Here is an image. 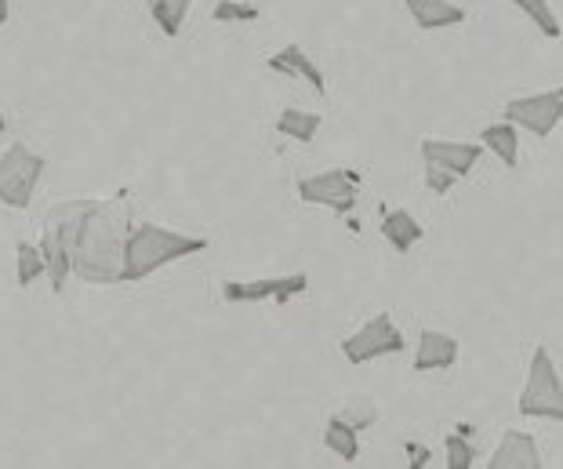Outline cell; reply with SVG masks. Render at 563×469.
<instances>
[{"label":"cell","mask_w":563,"mask_h":469,"mask_svg":"<svg viewBox=\"0 0 563 469\" xmlns=\"http://www.w3.org/2000/svg\"><path fill=\"white\" fill-rule=\"evenodd\" d=\"M208 251V240L189 237L183 230H167L157 222H142L135 230H128L124 237V255H121V284L146 281L150 273H157L164 266H172L178 259L200 255Z\"/></svg>","instance_id":"obj_2"},{"label":"cell","mask_w":563,"mask_h":469,"mask_svg":"<svg viewBox=\"0 0 563 469\" xmlns=\"http://www.w3.org/2000/svg\"><path fill=\"white\" fill-rule=\"evenodd\" d=\"M320 124H323V117L320 113H306V110H284L277 117V131L287 139H295V142H313Z\"/></svg>","instance_id":"obj_18"},{"label":"cell","mask_w":563,"mask_h":469,"mask_svg":"<svg viewBox=\"0 0 563 469\" xmlns=\"http://www.w3.org/2000/svg\"><path fill=\"white\" fill-rule=\"evenodd\" d=\"M309 287L306 273H291V276H266V281H225L222 284V298L233 306L244 303H287V298L302 295Z\"/></svg>","instance_id":"obj_9"},{"label":"cell","mask_w":563,"mask_h":469,"mask_svg":"<svg viewBox=\"0 0 563 469\" xmlns=\"http://www.w3.org/2000/svg\"><path fill=\"white\" fill-rule=\"evenodd\" d=\"M520 415H534V418H553L563 423V382L560 371L549 357L545 346H538L531 357V368H527V386L520 393Z\"/></svg>","instance_id":"obj_3"},{"label":"cell","mask_w":563,"mask_h":469,"mask_svg":"<svg viewBox=\"0 0 563 469\" xmlns=\"http://www.w3.org/2000/svg\"><path fill=\"white\" fill-rule=\"evenodd\" d=\"M527 19L534 22L538 30L545 33V37H553V41H560V33H563V26H560V19L553 15V8H549V0H512Z\"/></svg>","instance_id":"obj_21"},{"label":"cell","mask_w":563,"mask_h":469,"mask_svg":"<svg viewBox=\"0 0 563 469\" xmlns=\"http://www.w3.org/2000/svg\"><path fill=\"white\" fill-rule=\"evenodd\" d=\"M47 161L41 153H33L30 146H22V142H11L0 156V204H8V208H30L33 200V189H37L41 175H44Z\"/></svg>","instance_id":"obj_5"},{"label":"cell","mask_w":563,"mask_h":469,"mask_svg":"<svg viewBox=\"0 0 563 469\" xmlns=\"http://www.w3.org/2000/svg\"><path fill=\"white\" fill-rule=\"evenodd\" d=\"M339 418L345 426H353L356 433L367 429V426H375L378 423V404L371 401V396H350V401L342 404V412Z\"/></svg>","instance_id":"obj_20"},{"label":"cell","mask_w":563,"mask_h":469,"mask_svg":"<svg viewBox=\"0 0 563 469\" xmlns=\"http://www.w3.org/2000/svg\"><path fill=\"white\" fill-rule=\"evenodd\" d=\"M342 353L353 368H361L378 357L404 353V335L397 324H393L389 313H378V317H371L361 331H353L350 339L342 342Z\"/></svg>","instance_id":"obj_6"},{"label":"cell","mask_w":563,"mask_h":469,"mask_svg":"<svg viewBox=\"0 0 563 469\" xmlns=\"http://www.w3.org/2000/svg\"><path fill=\"white\" fill-rule=\"evenodd\" d=\"M8 15H11V4L8 0H0V26H8Z\"/></svg>","instance_id":"obj_27"},{"label":"cell","mask_w":563,"mask_h":469,"mask_svg":"<svg viewBox=\"0 0 563 469\" xmlns=\"http://www.w3.org/2000/svg\"><path fill=\"white\" fill-rule=\"evenodd\" d=\"M487 466L490 469H542V455H538V444L531 433L506 429V437H501Z\"/></svg>","instance_id":"obj_11"},{"label":"cell","mask_w":563,"mask_h":469,"mask_svg":"<svg viewBox=\"0 0 563 469\" xmlns=\"http://www.w3.org/2000/svg\"><path fill=\"white\" fill-rule=\"evenodd\" d=\"M407 455H411V466H426L429 462V448H422V444H407Z\"/></svg>","instance_id":"obj_26"},{"label":"cell","mask_w":563,"mask_h":469,"mask_svg":"<svg viewBox=\"0 0 563 469\" xmlns=\"http://www.w3.org/2000/svg\"><path fill=\"white\" fill-rule=\"evenodd\" d=\"M15 255H19V287H30V284L44 273V255H41V248H33L30 240H19Z\"/></svg>","instance_id":"obj_22"},{"label":"cell","mask_w":563,"mask_h":469,"mask_svg":"<svg viewBox=\"0 0 563 469\" xmlns=\"http://www.w3.org/2000/svg\"><path fill=\"white\" fill-rule=\"evenodd\" d=\"M273 74H284V77H302L309 88H313L317 95H328V80H323V74L317 69V63L309 58L302 47L298 44H287L280 47L277 55H269V63H266Z\"/></svg>","instance_id":"obj_13"},{"label":"cell","mask_w":563,"mask_h":469,"mask_svg":"<svg viewBox=\"0 0 563 469\" xmlns=\"http://www.w3.org/2000/svg\"><path fill=\"white\" fill-rule=\"evenodd\" d=\"M382 237L389 240L393 244V251H400V255H407L418 240H422V226H418L415 219H411V211H404V208H397V211H386L382 215Z\"/></svg>","instance_id":"obj_15"},{"label":"cell","mask_w":563,"mask_h":469,"mask_svg":"<svg viewBox=\"0 0 563 469\" xmlns=\"http://www.w3.org/2000/svg\"><path fill=\"white\" fill-rule=\"evenodd\" d=\"M459 360V339L443 331H422L418 335V353H415V371L426 375V371H448Z\"/></svg>","instance_id":"obj_12"},{"label":"cell","mask_w":563,"mask_h":469,"mask_svg":"<svg viewBox=\"0 0 563 469\" xmlns=\"http://www.w3.org/2000/svg\"><path fill=\"white\" fill-rule=\"evenodd\" d=\"M484 146L481 142H440V139H426L422 142V161L426 164H440L448 167L451 175L465 178L481 161Z\"/></svg>","instance_id":"obj_10"},{"label":"cell","mask_w":563,"mask_h":469,"mask_svg":"<svg viewBox=\"0 0 563 469\" xmlns=\"http://www.w3.org/2000/svg\"><path fill=\"white\" fill-rule=\"evenodd\" d=\"M84 208V200L63 204L47 215L44 240H41V255H44V273L52 281V292L63 295V287L69 281V251H74V230H77V215Z\"/></svg>","instance_id":"obj_4"},{"label":"cell","mask_w":563,"mask_h":469,"mask_svg":"<svg viewBox=\"0 0 563 469\" xmlns=\"http://www.w3.org/2000/svg\"><path fill=\"white\" fill-rule=\"evenodd\" d=\"M356 186H361V175L350 172V167H334V172L302 178L298 183V197L306 204H323L334 215H350L356 208Z\"/></svg>","instance_id":"obj_7"},{"label":"cell","mask_w":563,"mask_h":469,"mask_svg":"<svg viewBox=\"0 0 563 469\" xmlns=\"http://www.w3.org/2000/svg\"><path fill=\"white\" fill-rule=\"evenodd\" d=\"M189 8H194V0H150V15L164 30V37H178Z\"/></svg>","instance_id":"obj_19"},{"label":"cell","mask_w":563,"mask_h":469,"mask_svg":"<svg viewBox=\"0 0 563 469\" xmlns=\"http://www.w3.org/2000/svg\"><path fill=\"white\" fill-rule=\"evenodd\" d=\"M128 237V211L117 204L84 200L69 251V273L88 284H121V255Z\"/></svg>","instance_id":"obj_1"},{"label":"cell","mask_w":563,"mask_h":469,"mask_svg":"<svg viewBox=\"0 0 563 469\" xmlns=\"http://www.w3.org/2000/svg\"><path fill=\"white\" fill-rule=\"evenodd\" d=\"M481 146L495 153L506 167H517V161H520V131H517V124H509V120H506V124H490V128H484Z\"/></svg>","instance_id":"obj_16"},{"label":"cell","mask_w":563,"mask_h":469,"mask_svg":"<svg viewBox=\"0 0 563 469\" xmlns=\"http://www.w3.org/2000/svg\"><path fill=\"white\" fill-rule=\"evenodd\" d=\"M407 11H411L418 30H448V26H462L465 11L451 0H404Z\"/></svg>","instance_id":"obj_14"},{"label":"cell","mask_w":563,"mask_h":469,"mask_svg":"<svg viewBox=\"0 0 563 469\" xmlns=\"http://www.w3.org/2000/svg\"><path fill=\"white\" fill-rule=\"evenodd\" d=\"M506 120L517 128H527L538 139L553 135L556 124L563 120V91L556 88L542 95H527V99H512L506 106Z\"/></svg>","instance_id":"obj_8"},{"label":"cell","mask_w":563,"mask_h":469,"mask_svg":"<svg viewBox=\"0 0 563 469\" xmlns=\"http://www.w3.org/2000/svg\"><path fill=\"white\" fill-rule=\"evenodd\" d=\"M443 448H448V466L451 469H470L473 459H476L470 437H462V433H451V437L443 440Z\"/></svg>","instance_id":"obj_23"},{"label":"cell","mask_w":563,"mask_h":469,"mask_svg":"<svg viewBox=\"0 0 563 469\" xmlns=\"http://www.w3.org/2000/svg\"><path fill=\"white\" fill-rule=\"evenodd\" d=\"M258 8L255 4H241V0H222L214 8V22H255Z\"/></svg>","instance_id":"obj_24"},{"label":"cell","mask_w":563,"mask_h":469,"mask_svg":"<svg viewBox=\"0 0 563 469\" xmlns=\"http://www.w3.org/2000/svg\"><path fill=\"white\" fill-rule=\"evenodd\" d=\"M0 131H4V117H0Z\"/></svg>","instance_id":"obj_28"},{"label":"cell","mask_w":563,"mask_h":469,"mask_svg":"<svg viewBox=\"0 0 563 469\" xmlns=\"http://www.w3.org/2000/svg\"><path fill=\"white\" fill-rule=\"evenodd\" d=\"M323 444L339 455L342 462H356L361 459V437H356L353 426H345L339 415L328 418V426H323Z\"/></svg>","instance_id":"obj_17"},{"label":"cell","mask_w":563,"mask_h":469,"mask_svg":"<svg viewBox=\"0 0 563 469\" xmlns=\"http://www.w3.org/2000/svg\"><path fill=\"white\" fill-rule=\"evenodd\" d=\"M459 183V175H451L448 167H440V164H426V186L433 189L437 197H443L448 189Z\"/></svg>","instance_id":"obj_25"}]
</instances>
